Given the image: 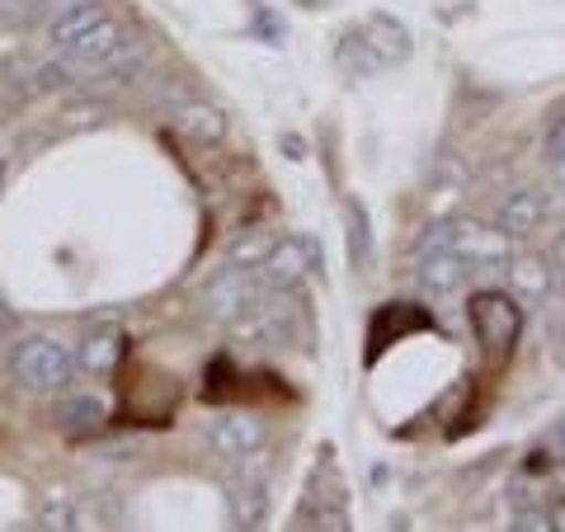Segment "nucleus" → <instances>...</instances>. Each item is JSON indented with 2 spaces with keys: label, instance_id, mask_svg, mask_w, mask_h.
<instances>
[{
  "label": "nucleus",
  "instance_id": "nucleus-10",
  "mask_svg": "<svg viewBox=\"0 0 565 532\" xmlns=\"http://www.w3.org/2000/svg\"><path fill=\"white\" fill-rule=\"evenodd\" d=\"M226 509H232L236 528H264L269 523V486L259 476H236L226 486Z\"/></svg>",
  "mask_w": 565,
  "mask_h": 532
},
{
  "label": "nucleus",
  "instance_id": "nucleus-8",
  "mask_svg": "<svg viewBox=\"0 0 565 532\" xmlns=\"http://www.w3.org/2000/svg\"><path fill=\"white\" fill-rule=\"evenodd\" d=\"M476 264L462 259L457 251H448V245H429V251L419 255V292L424 297H452V292H462L467 288V278H471Z\"/></svg>",
  "mask_w": 565,
  "mask_h": 532
},
{
  "label": "nucleus",
  "instance_id": "nucleus-22",
  "mask_svg": "<svg viewBox=\"0 0 565 532\" xmlns=\"http://www.w3.org/2000/svg\"><path fill=\"white\" fill-rule=\"evenodd\" d=\"M552 170H556V184L565 189V151H561V156H556V161H552Z\"/></svg>",
  "mask_w": 565,
  "mask_h": 532
},
{
  "label": "nucleus",
  "instance_id": "nucleus-12",
  "mask_svg": "<svg viewBox=\"0 0 565 532\" xmlns=\"http://www.w3.org/2000/svg\"><path fill=\"white\" fill-rule=\"evenodd\" d=\"M504 269H509V292L514 297L542 301L546 292H552V269H546V259H537V255H519V259L509 255Z\"/></svg>",
  "mask_w": 565,
  "mask_h": 532
},
{
  "label": "nucleus",
  "instance_id": "nucleus-1",
  "mask_svg": "<svg viewBox=\"0 0 565 532\" xmlns=\"http://www.w3.org/2000/svg\"><path fill=\"white\" fill-rule=\"evenodd\" d=\"M340 66L344 71H359V76H373V71L392 66V62H405L411 57V33L405 24H396L392 14H373V20L353 24L344 39H340Z\"/></svg>",
  "mask_w": 565,
  "mask_h": 532
},
{
  "label": "nucleus",
  "instance_id": "nucleus-7",
  "mask_svg": "<svg viewBox=\"0 0 565 532\" xmlns=\"http://www.w3.org/2000/svg\"><path fill=\"white\" fill-rule=\"evenodd\" d=\"M264 438H269V429L250 411H226L207 424V448L217 457H250L264 448Z\"/></svg>",
  "mask_w": 565,
  "mask_h": 532
},
{
  "label": "nucleus",
  "instance_id": "nucleus-9",
  "mask_svg": "<svg viewBox=\"0 0 565 532\" xmlns=\"http://www.w3.org/2000/svg\"><path fill=\"white\" fill-rule=\"evenodd\" d=\"M494 222H500L514 241L533 236L537 226L546 222V199H542V189H533V184H527V189H514V193H509V199L500 203V212H494Z\"/></svg>",
  "mask_w": 565,
  "mask_h": 532
},
{
  "label": "nucleus",
  "instance_id": "nucleus-11",
  "mask_svg": "<svg viewBox=\"0 0 565 532\" xmlns=\"http://www.w3.org/2000/svg\"><path fill=\"white\" fill-rule=\"evenodd\" d=\"M104 20H109V10L95 6V0H81V6H71L66 14H57V20L47 24V43L57 52H66L71 43L85 39V33H90L95 24H104Z\"/></svg>",
  "mask_w": 565,
  "mask_h": 532
},
{
  "label": "nucleus",
  "instance_id": "nucleus-24",
  "mask_svg": "<svg viewBox=\"0 0 565 532\" xmlns=\"http://www.w3.org/2000/svg\"><path fill=\"white\" fill-rule=\"evenodd\" d=\"M556 443H561V453H565V419L556 424Z\"/></svg>",
  "mask_w": 565,
  "mask_h": 532
},
{
  "label": "nucleus",
  "instance_id": "nucleus-2",
  "mask_svg": "<svg viewBox=\"0 0 565 532\" xmlns=\"http://www.w3.org/2000/svg\"><path fill=\"white\" fill-rule=\"evenodd\" d=\"M467 321L481 353L490 363H504L509 353L519 349V334H523V307L514 301V292H476L467 301Z\"/></svg>",
  "mask_w": 565,
  "mask_h": 532
},
{
  "label": "nucleus",
  "instance_id": "nucleus-18",
  "mask_svg": "<svg viewBox=\"0 0 565 532\" xmlns=\"http://www.w3.org/2000/svg\"><path fill=\"white\" fill-rule=\"evenodd\" d=\"M274 251V241L269 236H245V241H236L232 251H226V259L232 264H245V269H259V259Z\"/></svg>",
  "mask_w": 565,
  "mask_h": 532
},
{
  "label": "nucleus",
  "instance_id": "nucleus-20",
  "mask_svg": "<svg viewBox=\"0 0 565 532\" xmlns=\"http://www.w3.org/2000/svg\"><path fill=\"white\" fill-rule=\"evenodd\" d=\"M542 141H546V156H552V161H556V156L565 151V114L552 123V128H546V137H542Z\"/></svg>",
  "mask_w": 565,
  "mask_h": 532
},
{
  "label": "nucleus",
  "instance_id": "nucleus-3",
  "mask_svg": "<svg viewBox=\"0 0 565 532\" xmlns=\"http://www.w3.org/2000/svg\"><path fill=\"white\" fill-rule=\"evenodd\" d=\"M76 368H81L76 353L57 340H47V334H29V340H20L10 353L14 382L29 386V392H66Z\"/></svg>",
  "mask_w": 565,
  "mask_h": 532
},
{
  "label": "nucleus",
  "instance_id": "nucleus-16",
  "mask_svg": "<svg viewBox=\"0 0 565 532\" xmlns=\"http://www.w3.org/2000/svg\"><path fill=\"white\" fill-rule=\"evenodd\" d=\"M344 241H349L353 269H367V264H373V226H367V212L359 203L344 208Z\"/></svg>",
  "mask_w": 565,
  "mask_h": 532
},
{
  "label": "nucleus",
  "instance_id": "nucleus-17",
  "mask_svg": "<svg viewBox=\"0 0 565 532\" xmlns=\"http://www.w3.org/2000/svg\"><path fill=\"white\" fill-rule=\"evenodd\" d=\"M180 128L193 137V141H222V132H226V123H222V114L212 109V104H184L180 109Z\"/></svg>",
  "mask_w": 565,
  "mask_h": 532
},
{
  "label": "nucleus",
  "instance_id": "nucleus-5",
  "mask_svg": "<svg viewBox=\"0 0 565 532\" xmlns=\"http://www.w3.org/2000/svg\"><path fill=\"white\" fill-rule=\"evenodd\" d=\"M429 245H448V251H457L471 264H504L514 236H509L500 222H444L438 232H429ZM429 245H424V251H429Z\"/></svg>",
  "mask_w": 565,
  "mask_h": 532
},
{
  "label": "nucleus",
  "instance_id": "nucleus-15",
  "mask_svg": "<svg viewBox=\"0 0 565 532\" xmlns=\"http://www.w3.org/2000/svg\"><path fill=\"white\" fill-rule=\"evenodd\" d=\"M33 528H47V532H71L81 528V513H76V500L66 490H47L39 509H33Z\"/></svg>",
  "mask_w": 565,
  "mask_h": 532
},
{
  "label": "nucleus",
  "instance_id": "nucleus-23",
  "mask_svg": "<svg viewBox=\"0 0 565 532\" xmlns=\"http://www.w3.org/2000/svg\"><path fill=\"white\" fill-rule=\"evenodd\" d=\"M556 274H561V283H565V236H561V245H556Z\"/></svg>",
  "mask_w": 565,
  "mask_h": 532
},
{
  "label": "nucleus",
  "instance_id": "nucleus-19",
  "mask_svg": "<svg viewBox=\"0 0 565 532\" xmlns=\"http://www.w3.org/2000/svg\"><path fill=\"white\" fill-rule=\"evenodd\" d=\"M509 528H514V532H552V528H561V523L552 519V509H519Z\"/></svg>",
  "mask_w": 565,
  "mask_h": 532
},
{
  "label": "nucleus",
  "instance_id": "nucleus-21",
  "mask_svg": "<svg viewBox=\"0 0 565 532\" xmlns=\"http://www.w3.org/2000/svg\"><path fill=\"white\" fill-rule=\"evenodd\" d=\"M14 330H20V316H14L6 301H0V334H14Z\"/></svg>",
  "mask_w": 565,
  "mask_h": 532
},
{
  "label": "nucleus",
  "instance_id": "nucleus-14",
  "mask_svg": "<svg viewBox=\"0 0 565 532\" xmlns=\"http://www.w3.org/2000/svg\"><path fill=\"white\" fill-rule=\"evenodd\" d=\"M76 359L85 372H114L122 359V330H90Z\"/></svg>",
  "mask_w": 565,
  "mask_h": 532
},
{
  "label": "nucleus",
  "instance_id": "nucleus-13",
  "mask_svg": "<svg viewBox=\"0 0 565 532\" xmlns=\"http://www.w3.org/2000/svg\"><path fill=\"white\" fill-rule=\"evenodd\" d=\"M104 411H109V405L99 396H66L57 405V429L62 434H95L104 424Z\"/></svg>",
  "mask_w": 565,
  "mask_h": 532
},
{
  "label": "nucleus",
  "instance_id": "nucleus-4",
  "mask_svg": "<svg viewBox=\"0 0 565 532\" xmlns=\"http://www.w3.org/2000/svg\"><path fill=\"white\" fill-rule=\"evenodd\" d=\"M259 292H264L259 269H245V264H232V269L217 274V278H212L207 288H203L199 307H203L207 321H217V326H236L241 316L259 301Z\"/></svg>",
  "mask_w": 565,
  "mask_h": 532
},
{
  "label": "nucleus",
  "instance_id": "nucleus-6",
  "mask_svg": "<svg viewBox=\"0 0 565 532\" xmlns=\"http://www.w3.org/2000/svg\"><path fill=\"white\" fill-rule=\"evenodd\" d=\"M316 264H321V255H316V245L307 236L274 241V251L259 259V283L274 292H297L316 274Z\"/></svg>",
  "mask_w": 565,
  "mask_h": 532
}]
</instances>
